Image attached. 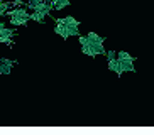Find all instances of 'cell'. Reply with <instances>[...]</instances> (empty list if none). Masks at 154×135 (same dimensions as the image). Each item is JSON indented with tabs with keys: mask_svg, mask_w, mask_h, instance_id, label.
<instances>
[{
	"mask_svg": "<svg viewBox=\"0 0 154 135\" xmlns=\"http://www.w3.org/2000/svg\"><path fill=\"white\" fill-rule=\"evenodd\" d=\"M29 22V19H22V17H10V24L15 27L19 26H26V24Z\"/></svg>",
	"mask_w": 154,
	"mask_h": 135,
	"instance_id": "10",
	"label": "cell"
},
{
	"mask_svg": "<svg viewBox=\"0 0 154 135\" xmlns=\"http://www.w3.org/2000/svg\"><path fill=\"white\" fill-rule=\"evenodd\" d=\"M46 2H48V4L51 5V7H53V2H54V0H46Z\"/></svg>",
	"mask_w": 154,
	"mask_h": 135,
	"instance_id": "15",
	"label": "cell"
},
{
	"mask_svg": "<svg viewBox=\"0 0 154 135\" xmlns=\"http://www.w3.org/2000/svg\"><path fill=\"white\" fill-rule=\"evenodd\" d=\"M71 0H54L53 2V10H63L64 7H68Z\"/></svg>",
	"mask_w": 154,
	"mask_h": 135,
	"instance_id": "8",
	"label": "cell"
},
{
	"mask_svg": "<svg viewBox=\"0 0 154 135\" xmlns=\"http://www.w3.org/2000/svg\"><path fill=\"white\" fill-rule=\"evenodd\" d=\"M14 2H12V0H7V2H2V4H0V17H2V15H5V12H7V10L10 9V7H14Z\"/></svg>",
	"mask_w": 154,
	"mask_h": 135,
	"instance_id": "9",
	"label": "cell"
},
{
	"mask_svg": "<svg viewBox=\"0 0 154 135\" xmlns=\"http://www.w3.org/2000/svg\"><path fill=\"white\" fill-rule=\"evenodd\" d=\"M29 19H32L34 22H44L46 20V14L42 12H36V10H31V14H29Z\"/></svg>",
	"mask_w": 154,
	"mask_h": 135,
	"instance_id": "6",
	"label": "cell"
},
{
	"mask_svg": "<svg viewBox=\"0 0 154 135\" xmlns=\"http://www.w3.org/2000/svg\"><path fill=\"white\" fill-rule=\"evenodd\" d=\"M5 29H7V26H5L4 22H0V36H2V34L5 32Z\"/></svg>",
	"mask_w": 154,
	"mask_h": 135,
	"instance_id": "14",
	"label": "cell"
},
{
	"mask_svg": "<svg viewBox=\"0 0 154 135\" xmlns=\"http://www.w3.org/2000/svg\"><path fill=\"white\" fill-rule=\"evenodd\" d=\"M107 63H109V69H110V71H113L117 76H122V74H124V71H122V68H120V64H119L117 58L112 59V61H107Z\"/></svg>",
	"mask_w": 154,
	"mask_h": 135,
	"instance_id": "4",
	"label": "cell"
},
{
	"mask_svg": "<svg viewBox=\"0 0 154 135\" xmlns=\"http://www.w3.org/2000/svg\"><path fill=\"white\" fill-rule=\"evenodd\" d=\"M56 22H58V24H63V26H66V27H78V26H80V22H78L75 17H71V15L59 17V19H56Z\"/></svg>",
	"mask_w": 154,
	"mask_h": 135,
	"instance_id": "3",
	"label": "cell"
},
{
	"mask_svg": "<svg viewBox=\"0 0 154 135\" xmlns=\"http://www.w3.org/2000/svg\"><path fill=\"white\" fill-rule=\"evenodd\" d=\"M10 71H12V66L0 61V76H4V74H10Z\"/></svg>",
	"mask_w": 154,
	"mask_h": 135,
	"instance_id": "11",
	"label": "cell"
},
{
	"mask_svg": "<svg viewBox=\"0 0 154 135\" xmlns=\"http://www.w3.org/2000/svg\"><path fill=\"white\" fill-rule=\"evenodd\" d=\"M29 14H31V10H29L27 7H19V5H15V7H10V9L5 12V15H9V17L29 19ZM29 20H31V19H29Z\"/></svg>",
	"mask_w": 154,
	"mask_h": 135,
	"instance_id": "2",
	"label": "cell"
},
{
	"mask_svg": "<svg viewBox=\"0 0 154 135\" xmlns=\"http://www.w3.org/2000/svg\"><path fill=\"white\" fill-rule=\"evenodd\" d=\"M82 52L86 54V56L95 58V56H98V54L105 52V47H103V44H95V42H88V40H86V44L82 46Z\"/></svg>",
	"mask_w": 154,
	"mask_h": 135,
	"instance_id": "1",
	"label": "cell"
},
{
	"mask_svg": "<svg viewBox=\"0 0 154 135\" xmlns=\"http://www.w3.org/2000/svg\"><path fill=\"white\" fill-rule=\"evenodd\" d=\"M86 40H88V42H95V44H103V37H100L98 34H95V32H88V34H86Z\"/></svg>",
	"mask_w": 154,
	"mask_h": 135,
	"instance_id": "5",
	"label": "cell"
},
{
	"mask_svg": "<svg viewBox=\"0 0 154 135\" xmlns=\"http://www.w3.org/2000/svg\"><path fill=\"white\" fill-rule=\"evenodd\" d=\"M54 32L58 34V36H61L63 39H68V29H66V26H63V24H58V22H56Z\"/></svg>",
	"mask_w": 154,
	"mask_h": 135,
	"instance_id": "7",
	"label": "cell"
},
{
	"mask_svg": "<svg viewBox=\"0 0 154 135\" xmlns=\"http://www.w3.org/2000/svg\"><path fill=\"white\" fill-rule=\"evenodd\" d=\"M0 44L12 46V44H14V37H9V36H0Z\"/></svg>",
	"mask_w": 154,
	"mask_h": 135,
	"instance_id": "12",
	"label": "cell"
},
{
	"mask_svg": "<svg viewBox=\"0 0 154 135\" xmlns=\"http://www.w3.org/2000/svg\"><path fill=\"white\" fill-rule=\"evenodd\" d=\"M105 58H107V61H112V59H115V54H117V52H115V51H105Z\"/></svg>",
	"mask_w": 154,
	"mask_h": 135,
	"instance_id": "13",
	"label": "cell"
}]
</instances>
